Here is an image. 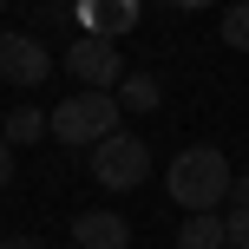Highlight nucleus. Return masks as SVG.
I'll list each match as a JSON object with an SVG mask.
<instances>
[{
	"instance_id": "10",
	"label": "nucleus",
	"mask_w": 249,
	"mask_h": 249,
	"mask_svg": "<svg viewBox=\"0 0 249 249\" xmlns=\"http://www.w3.org/2000/svg\"><path fill=\"white\" fill-rule=\"evenodd\" d=\"M0 138H7V144H39V138H46V112H39V105H13V112L0 118Z\"/></svg>"
},
{
	"instance_id": "3",
	"label": "nucleus",
	"mask_w": 249,
	"mask_h": 249,
	"mask_svg": "<svg viewBox=\"0 0 249 249\" xmlns=\"http://www.w3.org/2000/svg\"><path fill=\"white\" fill-rule=\"evenodd\" d=\"M86 164H92V177H99L105 190H138V184L151 177V144L118 124L112 138H99V144L86 151Z\"/></svg>"
},
{
	"instance_id": "17",
	"label": "nucleus",
	"mask_w": 249,
	"mask_h": 249,
	"mask_svg": "<svg viewBox=\"0 0 249 249\" xmlns=\"http://www.w3.org/2000/svg\"><path fill=\"white\" fill-rule=\"evenodd\" d=\"M46 7H66V0H46Z\"/></svg>"
},
{
	"instance_id": "8",
	"label": "nucleus",
	"mask_w": 249,
	"mask_h": 249,
	"mask_svg": "<svg viewBox=\"0 0 249 249\" xmlns=\"http://www.w3.org/2000/svg\"><path fill=\"white\" fill-rule=\"evenodd\" d=\"M112 99H118V112H158V105H164V86H158V72H124L118 86H112Z\"/></svg>"
},
{
	"instance_id": "5",
	"label": "nucleus",
	"mask_w": 249,
	"mask_h": 249,
	"mask_svg": "<svg viewBox=\"0 0 249 249\" xmlns=\"http://www.w3.org/2000/svg\"><path fill=\"white\" fill-rule=\"evenodd\" d=\"M0 79H7V86H20V92L46 86V79H53L46 39H33V33H0Z\"/></svg>"
},
{
	"instance_id": "11",
	"label": "nucleus",
	"mask_w": 249,
	"mask_h": 249,
	"mask_svg": "<svg viewBox=\"0 0 249 249\" xmlns=\"http://www.w3.org/2000/svg\"><path fill=\"white\" fill-rule=\"evenodd\" d=\"M223 46H230V53H249V0L223 7Z\"/></svg>"
},
{
	"instance_id": "12",
	"label": "nucleus",
	"mask_w": 249,
	"mask_h": 249,
	"mask_svg": "<svg viewBox=\"0 0 249 249\" xmlns=\"http://www.w3.org/2000/svg\"><path fill=\"white\" fill-rule=\"evenodd\" d=\"M223 236L230 249H249V203H223Z\"/></svg>"
},
{
	"instance_id": "4",
	"label": "nucleus",
	"mask_w": 249,
	"mask_h": 249,
	"mask_svg": "<svg viewBox=\"0 0 249 249\" xmlns=\"http://www.w3.org/2000/svg\"><path fill=\"white\" fill-rule=\"evenodd\" d=\"M66 72H72L86 92H112L118 79H124V53H118V39L72 33V46H66Z\"/></svg>"
},
{
	"instance_id": "7",
	"label": "nucleus",
	"mask_w": 249,
	"mask_h": 249,
	"mask_svg": "<svg viewBox=\"0 0 249 249\" xmlns=\"http://www.w3.org/2000/svg\"><path fill=\"white\" fill-rule=\"evenodd\" d=\"M72 243L79 249H131V223L118 210H79L72 216Z\"/></svg>"
},
{
	"instance_id": "16",
	"label": "nucleus",
	"mask_w": 249,
	"mask_h": 249,
	"mask_svg": "<svg viewBox=\"0 0 249 249\" xmlns=\"http://www.w3.org/2000/svg\"><path fill=\"white\" fill-rule=\"evenodd\" d=\"M171 7H184V13H197V7H210V0H171Z\"/></svg>"
},
{
	"instance_id": "9",
	"label": "nucleus",
	"mask_w": 249,
	"mask_h": 249,
	"mask_svg": "<svg viewBox=\"0 0 249 249\" xmlns=\"http://www.w3.org/2000/svg\"><path fill=\"white\" fill-rule=\"evenodd\" d=\"M177 249H230V236H223V210H197V216H184Z\"/></svg>"
},
{
	"instance_id": "2",
	"label": "nucleus",
	"mask_w": 249,
	"mask_h": 249,
	"mask_svg": "<svg viewBox=\"0 0 249 249\" xmlns=\"http://www.w3.org/2000/svg\"><path fill=\"white\" fill-rule=\"evenodd\" d=\"M118 99H112V92H72V99H59V105H53V112H46V131L53 138H59V144H99V138H112L118 131Z\"/></svg>"
},
{
	"instance_id": "15",
	"label": "nucleus",
	"mask_w": 249,
	"mask_h": 249,
	"mask_svg": "<svg viewBox=\"0 0 249 249\" xmlns=\"http://www.w3.org/2000/svg\"><path fill=\"white\" fill-rule=\"evenodd\" d=\"M230 203H249V177H230Z\"/></svg>"
},
{
	"instance_id": "6",
	"label": "nucleus",
	"mask_w": 249,
	"mask_h": 249,
	"mask_svg": "<svg viewBox=\"0 0 249 249\" xmlns=\"http://www.w3.org/2000/svg\"><path fill=\"white\" fill-rule=\"evenodd\" d=\"M72 20H79V33L124 39L138 20H144V7H138V0H72Z\"/></svg>"
},
{
	"instance_id": "14",
	"label": "nucleus",
	"mask_w": 249,
	"mask_h": 249,
	"mask_svg": "<svg viewBox=\"0 0 249 249\" xmlns=\"http://www.w3.org/2000/svg\"><path fill=\"white\" fill-rule=\"evenodd\" d=\"M0 249H46L39 236H0Z\"/></svg>"
},
{
	"instance_id": "13",
	"label": "nucleus",
	"mask_w": 249,
	"mask_h": 249,
	"mask_svg": "<svg viewBox=\"0 0 249 249\" xmlns=\"http://www.w3.org/2000/svg\"><path fill=\"white\" fill-rule=\"evenodd\" d=\"M7 184H13V144L0 138V190H7Z\"/></svg>"
},
{
	"instance_id": "18",
	"label": "nucleus",
	"mask_w": 249,
	"mask_h": 249,
	"mask_svg": "<svg viewBox=\"0 0 249 249\" xmlns=\"http://www.w3.org/2000/svg\"><path fill=\"white\" fill-rule=\"evenodd\" d=\"M0 7H7V0H0Z\"/></svg>"
},
{
	"instance_id": "1",
	"label": "nucleus",
	"mask_w": 249,
	"mask_h": 249,
	"mask_svg": "<svg viewBox=\"0 0 249 249\" xmlns=\"http://www.w3.org/2000/svg\"><path fill=\"white\" fill-rule=\"evenodd\" d=\"M230 158L216 144H184L171 158V171H164V190H171V203L184 216H197V210H223L230 203Z\"/></svg>"
}]
</instances>
